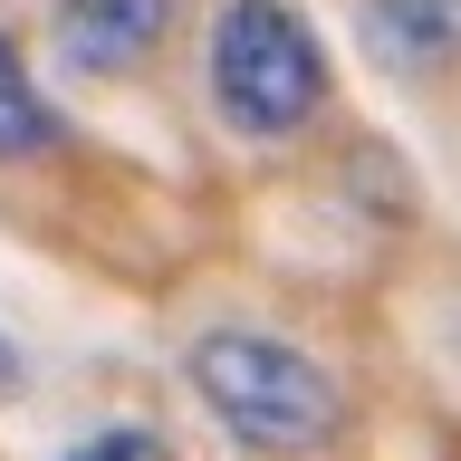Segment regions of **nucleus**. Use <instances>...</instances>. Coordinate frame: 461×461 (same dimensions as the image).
<instances>
[{"instance_id": "nucleus-1", "label": "nucleus", "mask_w": 461, "mask_h": 461, "mask_svg": "<svg viewBox=\"0 0 461 461\" xmlns=\"http://www.w3.org/2000/svg\"><path fill=\"white\" fill-rule=\"evenodd\" d=\"M183 384H193L202 413H212L230 442H250V452H317V442H337V423H346L337 375L317 366V356H298V346L259 337V327H212V337H193Z\"/></svg>"}, {"instance_id": "nucleus-2", "label": "nucleus", "mask_w": 461, "mask_h": 461, "mask_svg": "<svg viewBox=\"0 0 461 461\" xmlns=\"http://www.w3.org/2000/svg\"><path fill=\"white\" fill-rule=\"evenodd\" d=\"M212 106L230 135H298L327 106V49L288 0H221L212 20Z\"/></svg>"}, {"instance_id": "nucleus-3", "label": "nucleus", "mask_w": 461, "mask_h": 461, "mask_svg": "<svg viewBox=\"0 0 461 461\" xmlns=\"http://www.w3.org/2000/svg\"><path fill=\"white\" fill-rule=\"evenodd\" d=\"M173 29V0H58L49 10V39H58V68L77 77H125L164 49Z\"/></svg>"}, {"instance_id": "nucleus-4", "label": "nucleus", "mask_w": 461, "mask_h": 461, "mask_svg": "<svg viewBox=\"0 0 461 461\" xmlns=\"http://www.w3.org/2000/svg\"><path fill=\"white\" fill-rule=\"evenodd\" d=\"M366 49L394 77L461 68V0H366Z\"/></svg>"}, {"instance_id": "nucleus-5", "label": "nucleus", "mask_w": 461, "mask_h": 461, "mask_svg": "<svg viewBox=\"0 0 461 461\" xmlns=\"http://www.w3.org/2000/svg\"><path fill=\"white\" fill-rule=\"evenodd\" d=\"M58 144V106L39 96V77L20 68V49L0 39V164H29Z\"/></svg>"}, {"instance_id": "nucleus-6", "label": "nucleus", "mask_w": 461, "mask_h": 461, "mask_svg": "<svg viewBox=\"0 0 461 461\" xmlns=\"http://www.w3.org/2000/svg\"><path fill=\"white\" fill-rule=\"evenodd\" d=\"M68 461H183L164 442V432H144V423H115V432H96V442H77Z\"/></svg>"}, {"instance_id": "nucleus-7", "label": "nucleus", "mask_w": 461, "mask_h": 461, "mask_svg": "<svg viewBox=\"0 0 461 461\" xmlns=\"http://www.w3.org/2000/svg\"><path fill=\"white\" fill-rule=\"evenodd\" d=\"M10 375H20V356H10V337H0V384H10Z\"/></svg>"}]
</instances>
